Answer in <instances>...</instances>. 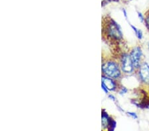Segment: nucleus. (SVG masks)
Wrapping results in <instances>:
<instances>
[{
    "label": "nucleus",
    "mask_w": 149,
    "mask_h": 131,
    "mask_svg": "<svg viewBox=\"0 0 149 131\" xmlns=\"http://www.w3.org/2000/svg\"><path fill=\"white\" fill-rule=\"evenodd\" d=\"M102 70L103 74L113 79H117L121 77V68L117 62L109 60L102 64Z\"/></svg>",
    "instance_id": "f257e3e1"
},
{
    "label": "nucleus",
    "mask_w": 149,
    "mask_h": 131,
    "mask_svg": "<svg viewBox=\"0 0 149 131\" xmlns=\"http://www.w3.org/2000/svg\"><path fill=\"white\" fill-rule=\"evenodd\" d=\"M107 35L113 39L120 40L123 39V33L119 24L113 19H111L106 27Z\"/></svg>",
    "instance_id": "f03ea898"
},
{
    "label": "nucleus",
    "mask_w": 149,
    "mask_h": 131,
    "mask_svg": "<svg viewBox=\"0 0 149 131\" xmlns=\"http://www.w3.org/2000/svg\"><path fill=\"white\" fill-rule=\"evenodd\" d=\"M121 68L123 73L127 74H131L134 71V67L133 66L131 56L129 54L124 53L121 58Z\"/></svg>",
    "instance_id": "7ed1b4c3"
},
{
    "label": "nucleus",
    "mask_w": 149,
    "mask_h": 131,
    "mask_svg": "<svg viewBox=\"0 0 149 131\" xmlns=\"http://www.w3.org/2000/svg\"><path fill=\"white\" fill-rule=\"evenodd\" d=\"M139 78L141 82L144 84L149 85V64L146 62H143L138 69Z\"/></svg>",
    "instance_id": "20e7f679"
},
{
    "label": "nucleus",
    "mask_w": 149,
    "mask_h": 131,
    "mask_svg": "<svg viewBox=\"0 0 149 131\" xmlns=\"http://www.w3.org/2000/svg\"><path fill=\"white\" fill-rule=\"evenodd\" d=\"M130 56L133 66L135 69H139L141 65V59L143 57V51L140 46H136L130 52Z\"/></svg>",
    "instance_id": "39448f33"
},
{
    "label": "nucleus",
    "mask_w": 149,
    "mask_h": 131,
    "mask_svg": "<svg viewBox=\"0 0 149 131\" xmlns=\"http://www.w3.org/2000/svg\"><path fill=\"white\" fill-rule=\"evenodd\" d=\"M102 82L107 87L109 91H114L117 89V84L113 78H111L106 76H102Z\"/></svg>",
    "instance_id": "423d86ee"
},
{
    "label": "nucleus",
    "mask_w": 149,
    "mask_h": 131,
    "mask_svg": "<svg viewBox=\"0 0 149 131\" xmlns=\"http://www.w3.org/2000/svg\"><path fill=\"white\" fill-rule=\"evenodd\" d=\"M111 120L112 118L110 117L105 109H103L102 113V125L104 129H107Z\"/></svg>",
    "instance_id": "0eeeda50"
},
{
    "label": "nucleus",
    "mask_w": 149,
    "mask_h": 131,
    "mask_svg": "<svg viewBox=\"0 0 149 131\" xmlns=\"http://www.w3.org/2000/svg\"><path fill=\"white\" fill-rule=\"evenodd\" d=\"M131 27L132 28V29L133 30V31L135 33V35L136 36V37L138 38L139 40H141L143 39V32L141 31V30L139 29V28H136V27H134L133 25H131Z\"/></svg>",
    "instance_id": "6e6552de"
},
{
    "label": "nucleus",
    "mask_w": 149,
    "mask_h": 131,
    "mask_svg": "<svg viewBox=\"0 0 149 131\" xmlns=\"http://www.w3.org/2000/svg\"><path fill=\"white\" fill-rule=\"evenodd\" d=\"M116 121H115L114 119H112V120L111 121V123H110V125L109 126V127H108L107 130H109V131H112V130H114L115 128L116 127Z\"/></svg>",
    "instance_id": "1a4fd4ad"
},
{
    "label": "nucleus",
    "mask_w": 149,
    "mask_h": 131,
    "mask_svg": "<svg viewBox=\"0 0 149 131\" xmlns=\"http://www.w3.org/2000/svg\"><path fill=\"white\" fill-rule=\"evenodd\" d=\"M127 115L131 116V118H133L134 119H138V116H137V115H136V113H133V112H127Z\"/></svg>",
    "instance_id": "9d476101"
},
{
    "label": "nucleus",
    "mask_w": 149,
    "mask_h": 131,
    "mask_svg": "<svg viewBox=\"0 0 149 131\" xmlns=\"http://www.w3.org/2000/svg\"><path fill=\"white\" fill-rule=\"evenodd\" d=\"M127 91H128V89H127L126 87H122L121 89H120L119 94L121 95H125V94H127Z\"/></svg>",
    "instance_id": "9b49d317"
},
{
    "label": "nucleus",
    "mask_w": 149,
    "mask_h": 131,
    "mask_svg": "<svg viewBox=\"0 0 149 131\" xmlns=\"http://www.w3.org/2000/svg\"><path fill=\"white\" fill-rule=\"evenodd\" d=\"M138 17H139V19H140V21H141L142 23H143V22H145V17H144V15H143V14H142L141 12H138Z\"/></svg>",
    "instance_id": "f8f14e48"
},
{
    "label": "nucleus",
    "mask_w": 149,
    "mask_h": 131,
    "mask_svg": "<svg viewBox=\"0 0 149 131\" xmlns=\"http://www.w3.org/2000/svg\"><path fill=\"white\" fill-rule=\"evenodd\" d=\"M145 25H146V27H147L148 29H149V13L147 15H146V17L145 18Z\"/></svg>",
    "instance_id": "ddd939ff"
},
{
    "label": "nucleus",
    "mask_w": 149,
    "mask_h": 131,
    "mask_svg": "<svg viewBox=\"0 0 149 131\" xmlns=\"http://www.w3.org/2000/svg\"><path fill=\"white\" fill-rule=\"evenodd\" d=\"M102 89L103 90V91H104V92L105 93V94H108V91H109V90L107 89V87L105 86V85L103 84L102 82Z\"/></svg>",
    "instance_id": "4468645a"
},
{
    "label": "nucleus",
    "mask_w": 149,
    "mask_h": 131,
    "mask_svg": "<svg viewBox=\"0 0 149 131\" xmlns=\"http://www.w3.org/2000/svg\"><path fill=\"white\" fill-rule=\"evenodd\" d=\"M108 97H109V98L110 99H111V100H112L113 101H116V98H115L114 95L110 94V95H108Z\"/></svg>",
    "instance_id": "2eb2a0df"
},
{
    "label": "nucleus",
    "mask_w": 149,
    "mask_h": 131,
    "mask_svg": "<svg viewBox=\"0 0 149 131\" xmlns=\"http://www.w3.org/2000/svg\"><path fill=\"white\" fill-rule=\"evenodd\" d=\"M123 14H124L125 17L126 19H127V11H125V9H123Z\"/></svg>",
    "instance_id": "dca6fc26"
}]
</instances>
